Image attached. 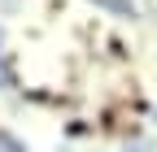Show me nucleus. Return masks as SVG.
Returning a JSON list of instances; mask_svg holds the SVG:
<instances>
[{
  "label": "nucleus",
  "instance_id": "f257e3e1",
  "mask_svg": "<svg viewBox=\"0 0 157 152\" xmlns=\"http://www.w3.org/2000/svg\"><path fill=\"white\" fill-rule=\"evenodd\" d=\"M92 5H101V9H113V13H135V9H131V0H92Z\"/></svg>",
  "mask_w": 157,
  "mask_h": 152
}]
</instances>
